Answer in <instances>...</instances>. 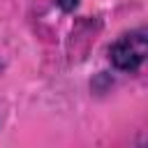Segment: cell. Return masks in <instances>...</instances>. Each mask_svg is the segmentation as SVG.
Returning a JSON list of instances; mask_svg holds the SVG:
<instances>
[{"label":"cell","mask_w":148,"mask_h":148,"mask_svg":"<svg viewBox=\"0 0 148 148\" xmlns=\"http://www.w3.org/2000/svg\"><path fill=\"white\" fill-rule=\"evenodd\" d=\"M148 32L146 28H136L130 30L125 35H120L111 46H109V60L118 72H139V67L146 60L148 53V42H146Z\"/></svg>","instance_id":"cell-1"},{"label":"cell","mask_w":148,"mask_h":148,"mask_svg":"<svg viewBox=\"0 0 148 148\" xmlns=\"http://www.w3.org/2000/svg\"><path fill=\"white\" fill-rule=\"evenodd\" d=\"M56 5H58L62 12H74L76 5H79V0H56Z\"/></svg>","instance_id":"cell-2"},{"label":"cell","mask_w":148,"mask_h":148,"mask_svg":"<svg viewBox=\"0 0 148 148\" xmlns=\"http://www.w3.org/2000/svg\"><path fill=\"white\" fill-rule=\"evenodd\" d=\"M0 67H2V65H0Z\"/></svg>","instance_id":"cell-3"}]
</instances>
